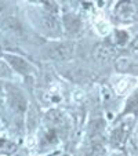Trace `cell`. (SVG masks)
Returning <instances> with one entry per match:
<instances>
[{"label":"cell","mask_w":138,"mask_h":156,"mask_svg":"<svg viewBox=\"0 0 138 156\" xmlns=\"http://www.w3.org/2000/svg\"><path fill=\"white\" fill-rule=\"evenodd\" d=\"M46 55L50 59H57V61H65L69 59L73 55V44L71 43H57L53 44L47 48Z\"/></svg>","instance_id":"6da1fadb"},{"label":"cell","mask_w":138,"mask_h":156,"mask_svg":"<svg viewBox=\"0 0 138 156\" xmlns=\"http://www.w3.org/2000/svg\"><path fill=\"white\" fill-rule=\"evenodd\" d=\"M93 55H94L95 61L104 64V62H108L111 58H113V48L106 44H98L93 51Z\"/></svg>","instance_id":"7a4b0ae2"},{"label":"cell","mask_w":138,"mask_h":156,"mask_svg":"<svg viewBox=\"0 0 138 156\" xmlns=\"http://www.w3.org/2000/svg\"><path fill=\"white\" fill-rule=\"evenodd\" d=\"M7 61L10 62V65H11L12 68L15 69L17 72H19V73H24V75H28L30 72V65L28 64L27 61H25L24 58H21V57H17V55H7L6 57Z\"/></svg>","instance_id":"3957f363"},{"label":"cell","mask_w":138,"mask_h":156,"mask_svg":"<svg viewBox=\"0 0 138 156\" xmlns=\"http://www.w3.org/2000/svg\"><path fill=\"white\" fill-rule=\"evenodd\" d=\"M129 131H130L129 123L122 124L120 127H118V129L115 130L113 136H112V142H113L115 145H120L122 142L126 140V136L129 134Z\"/></svg>","instance_id":"277c9868"},{"label":"cell","mask_w":138,"mask_h":156,"mask_svg":"<svg viewBox=\"0 0 138 156\" xmlns=\"http://www.w3.org/2000/svg\"><path fill=\"white\" fill-rule=\"evenodd\" d=\"M10 98H11V105L14 106L17 111L22 112L25 109V106H27V101H25L24 95L21 94L18 90H12V91L10 93Z\"/></svg>","instance_id":"5b68a950"},{"label":"cell","mask_w":138,"mask_h":156,"mask_svg":"<svg viewBox=\"0 0 138 156\" xmlns=\"http://www.w3.org/2000/svg\"><path fill=\"white\" fill-rule=\"evenodd\" d=\"M41 24H43V28L47 30V32H50V33H58L59 32L58 21H57L53 15H44L43 20H41Z\"/></svg>","instance_id":"8992f818"},{"label":"cell","mask_w":138,"mask_h":156,"mask_svg":"<svg viewBox=\"0 0 138 156\" xmlns=\"http://www.w3.org/2000/svg\"><path fill=\"white\" fill-rule=\"evenodd\" d=\"M65 24H66V29L71 33H77L80 30V28H82L80 21L73 15H66L65 17Z\"/></svg>","instance_id":"52a82bcc"},{"label":"cell","mask_w":138,"mask_h":156,"mask_svg":"<svg viewBox=\"0 0 138 156\" xmlns=\"http://www.w3.org/2000/svg\"><path fill=\"white\" fill-rule=\"evenodd\" d=\"M116 35H118V43H119V44H123L124 41L127 40L126 32H120V30H118V32H116Z\"/></svg>","instance_id":"ba28073f"},{"label":"cell","mask_w":138,"mask_h":156,"mask_svg":"<svg viewBox=\"0 0 138 156\" xmlns=\"http://www.w3.org/2000/svg\"><path fill=\"white\" fill-rule=\"evenodd\" d=\"M0 66H2V65H0Z\"/></svg>","instance_id":"9c48e42d"}]
</instances>
